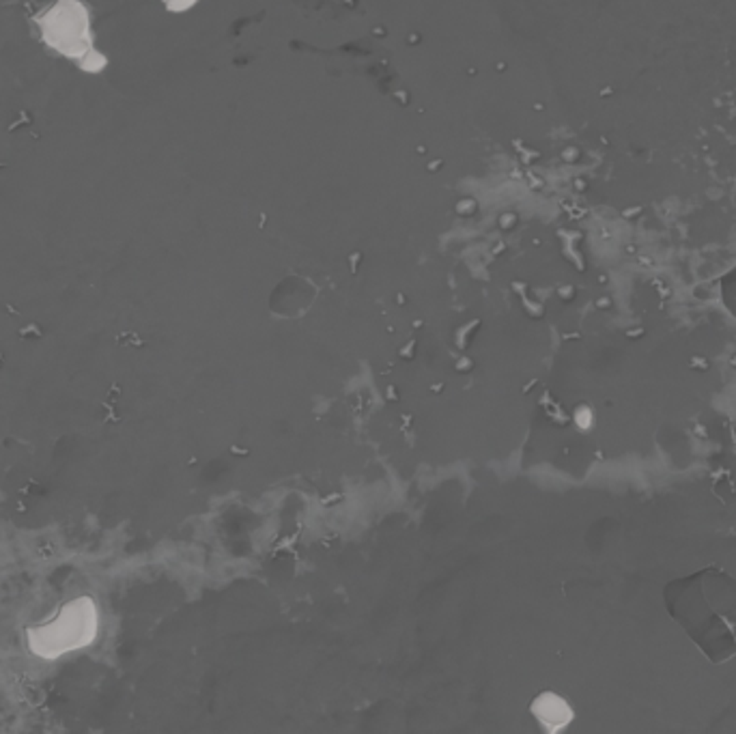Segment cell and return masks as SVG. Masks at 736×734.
I'll list each match as a JSON object with an SVG mask.
<instances>
[{"label": "cell", "mask_w": 736, "mask_h": 734, "mask_svg": "<svg viewBox=\"0 0 736 734\" xmlns=\"http://www.w3.org/2000/svg\"><path fill=\"white\" fill-rule=\"evenodd\" d=\"M663 603L710 664L736 657V580L727 571L706 567L676 577L666 584Z\"/></svg>", "instance_id": "1"}, {"label": "cell", "mask_w": 736, "mask_h": 734, "mask_svg": "<svg viewBox=\"0 0 736 734\" xmlns=\"http://www.w3.org/2000/svg\"><path fill=\"white\" fill-rule=\"evenodd\" d=\"M37 26L52 50L78 61L82 69L100 71L106 65V58L93 50L88 9L80 0H58L37 16Z\"/></svg>", "instance_id": "2"}, {"label": "cell", "mask_w": 736, "mask_h": 734, "mask_svg": "<svg viewBox=\"0 0 736 734\" xmlns=\"http://www.w3.org/2000/svg\"><path fill=\"white\" fill-rule=\"evenodd\" d=\"M98 633V609L88 597H80L63 607L48 624L28 631V646L43 659H56L69 651L88 646Z\"/></svg>", "instance_id": "3"}, {"label": "cell", "mask_w": 736, "mask_h": 734, "mask_svg": "<svg viewBox=\"0 0 736 734\" xmlns=\"http://www.w3.org/2000/svg\"><path fill=\"white\" fill-rule=\"evenodd\" d=\"M168 11H188L196 5V0H162Z\"/></svg>", "instance_id": "4"}]
</instances>
